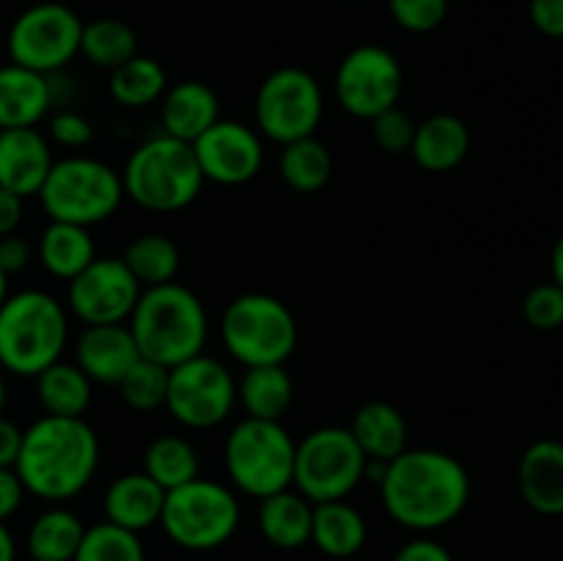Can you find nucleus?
I'll return each instance as SVG.
<instances>
[{"mask_svg": "<svg viewBox=\"0 0 563 561\" xmlns=\"http://www.w3.org/2000/svg\"><path fill=\"white\" fill-rule=\"evenodd\" d=\"M377 487L390 520L416 534L451 526L471 501L465 465L438 449L401 451L388 462Z\"/></svg>", "mask_w": 563, "mask_h": 561, "instance_id": "nucleus-1", "label": "nucleus"}, {"mask_svg": "<svg viewBox=\"0 0 563 561\" xmlns=\"http://www.w3.org/2000/svg\"><path fill=\"white\" fill-rule=\"evenodd\" d=\"M99 454V435L86 418L42 416L22 429L14 471L27 495L64 504L93 482Z\"/></svg>", "mask_w": 563, "mask_h": 561, "instance_id": "nucleus-2", "label": "nucleus"}, {"mask_svg": "<svg viewBox=\"0 0 563 561\" xmlns=\"http://www.w3.org/2000/svg\"><path fill=\"white\" fill-rule=\"evenodd\" d=\"M126 328L141 358L174 369L203 352L209 339V314L196 292L170 280L141 292Z\"/></svg>", "mask_w": 563, "mask_h": 561, "instance_id": "nucleus-3", "label": "nucleus"}, {"mask_svg": "<svg viewBox=\"0 0 563 561\" xmlns=\"http://www.w3.org/2000/svg\"><path fill=\"white\" fill-rule=\"evenodd\" d=\"M69 314L44 289H22L0 306V369L16 377H38L64 358Z\"/></svg>", "mask_w": 563, "mask_h": 561, "instance_id": "nucleus-4", "label": "nucleus"}, {"mask_svg": "<svg viewBox=\"0 0 563 561\" xmlns=\"http://www.w3.org/2000/svg\"><path fill=\"white\" fill-rule=\"evenodd\" d=\"M121 182L130 201H135L146 212L159 215L187 209L207 185L192 143L176 141L163 132L143 141L126 157Z\"/></svg>", "mask_w": 563, "mask_h": 561, "instance_id": "nucleus-5", "label": "nucleus"}, {"mask_svg": "<svg viewBox=\"0 0 563 561\" xmlns=\"http://www.w3.org/2000/svg\"><path fill=\"white\" fill-rule=\"evenodd\" d=\"M297 440L280 421L242 418L223 443V465L231 487L262 501L295 484Z\"/></svg>", "mask_w": 563, "mask_h": 561, "instance_id": "nucleus-6", "label": "nucleus"}, {"mask_svg": "<svg viewBox=\"0 0 563 561\" xmlns=\"http://www.w3.org/2000/svg\"><path fill=\"white\" fill-rule=\"evenodd\" d=\"M124 198L121 170L86 154L55 160L38 190V201L49 220L86 229L113 218Z\"/></svg>", "mask_w": 563, "mask_h": 561, "instance_id": "nucleus-7", "label": "nucleus"}, {"mask_svg": "<svg viewBox=\"0 0 563 561\" xmlns=\"http://www.w3.org/2000/svg\"><path fill=\"white\" fill-rule=\"evenodd\" d=\"M220 339L225 352L245 369L284 366L295 352L300 328L284 300L264 292H247L225 306Z\"/></svg>", "mask_w": 563, "mask_h": 561, "instance_id": "nucleus-8", "label": "nucleus"}, {"mask_svg": "<svg viewBox=\"0 0 563 561\" xmlns=\"http://www.w3.org/2000/svg\"><path fill=\"white\" fill-rule=\"evenodd\" d=\"M242 520L236 493L212 479H192L165 493L163 526L165 537L185 550H214L229 542Z\"/></svg>", "mask_w": 563, "mask_h": 561, "instance_id": "nucleus-9", "label": "nucleus"}, {"mask_svg": "<svg viewBox=\"0 0 563 561\" xmlns=\"http://www.w3.org/2000/svg\"><path fill=\"white\" fill-rule=\"evenodd\" d=\"M366 462L350 427H319L297 440L291 487L311 504L346 501L366 479Z\"/></svg>", "mask_w": 563, "mask_h": 561, "instance_id": "nucleus-10", "label": "nucleus"}, {"mask_svg": "<svg viewBox=\"0 0 563 561\" xmlns=\"http://www.w3.org/2000/svg\"><path fill=\"white\" fill-rule=\"evenodd\" d=\"M253 116L258 135L278 146L317 135L324 116L322 86L308 69L280 66L258 86Z\"/></svg>", "mask_w": 563, "mask_h": 561, "instance_id": "nucleus-11", "label": "nucleus"}, {"mask_svg": "<svg viewBox=\"0 0 563 561\" xmlns=\"http://www.w3.org/2000/svg\"><path fill=\"white\" fill-rule=\"evenodd\" d=\"M80 36L82 20L77 11L58 0H44L16 14L5 36V50L11 64L55 75L80 55Z\"/></svg>", "mask_w": 563, "mask_h": 561, "instance_id": "nucleus-12", "label": "nucleus"}, {"mask_svg": "<svg viewBox=\"0 0 563 561\" xmlns=\"http://www.w3.org/2000/svg\"><path fill=\"white\" fill-rule=\"evenodd\" d=\"M236 380L218 358L201 355L170 369L165 410L185 429H214L234 413Z\"/></svg>", "mask_w": 563, "mask_h": 561, "instance_id": "nucleus-13", "label": "nucleus"}, {"mask_svg": "<svg viewBox=\"0 0 563 561\" xmlns=\"http://www.w3.org/2000/svg\"><path fill=\"white\" fill-rule=\"evenodd\" d=\"M405 88L399 58L383 44H357L341 58L333 77L335 102L352 119L372 121L396 108Z\"/></svg>", "mask_w": 563, "mask_h": 561, "instance_id": "nucleus-14", "label": "nucleus"}, {"mask_svg": "<svg viewBox=\"0 0 563 561\" xmlns=\"http://www.w3.org/2000/svg\"><path fill=\"white\" fill-rule=\"evenodd\" d=\"M141 292L121 256H97L69 280L66 302L82 324H124Z\"/></svg>", "mask_w": 563, "mask_h": 561, "instance_id": "nucleus-15", "label": "nucleus"}, {"mask_svg": "<svg viewBox=\"0 0 563 561\" xmlns=\"http://www.w3.org/2000/svg\"><path fill=\"white\" fill-rule=\"evenodd\" d=\"M198 165L207 182L223 187L247 185L264 165V138L256 127L220 119L192 143Z\"/></svg>", "mask_w": 563, "mask_h": 561, "instance_id": "nucleus-16", "label": "nucleus"}, {"mask_svg": "<svg viewBox=\"0 0 563 561\" xmlns=\"http://www.w3.org/2000/svg\"><path fill=\"white\" fill-rule=\"evenodd\" d=\"M53 146L38 127L22 130H0V187L16 193L20 198L38 196L49 168H53Z\"/></svg>", "mask_w": 563, "mask_h": 561, "instance_id": "nucleus-17", "label": "nucleus"}, {"mask_svg": "<svg viewBox=\"0 0 563 561\" xmlns=\"http://www.w3.org/2000/svg\"><path fill=\"white\" fill-rule=\"evenodd\" d=\"M141 361L135 339L124 324H86L75 339V363L91 383L119 385Z\"/></svg>", "mask_w": 563, "mask_h": 561, "instance_id": "nucleus-18", "label": "nucleus"}, {"mask_svg": "<svg viewBox=\"0 0 563 561\" xmlns=\"http://www.w3.org/2000/svg\"><path fill=\"white\" fill-rule=\"evenodd\" d=\"M55 105L53 75L25 69V66H0V130L38 127Z\"/></svg>", "mask_w": 563, "mask_h": 561, "instance_id": "nucleus-19", "label": "nucleus"}, {"mask_svg": "<svg viewBox=\"0 0 563 561\" xmlns=\"http://www.w3.org/2000/svg\"><path fill=\"white\" fill-rule=\"evenodd\" d=\"M220 97L203 80H179L168 86L159 99V127L163 135L196 143L214 121H220Z\"/></svg>", "mask_w": 563, "mask_h": 561, "instance_id": "nucleus-20", "label": "nucleus"}, {"mask_svg": "<svg viewBox=\"0 0 563 561\" xmlns=\"http://www.w3.org/2000/svg\"><path fill=\"white\" fill-rule=\"evenodd\" d=\"M520 495L544 517L563 515V440H537L528 446L517 468Z\"/></svg>", "mask_w": 563, "mask_h": 561, "instance_id": "nucleus-21", "label": "nucleus"}, {"mask_svg": "<svg viewBox=\"0 0 563 561\" xmlns=\"http://www.w3.org/2000/svg\"><path fill=\"white\" fill-rule=\"evenodd\" d=\"M163 504L165 490L143 471H132L121 473L110 482V487L104 490L102 509L108 522L141 534L146 528L159 526Z\"/></svg>", "mask_w": 563, "mask_h": 561, "instance_id": "nucleus-22", "label": "nucleus"}, {"mask_svg": "<svg viewBox=\"0 0 563 561\" xmlns=\"http://www.w3.org/2000/svg\"><path fill=\"white\" fill-rule=\"evenodd\" d=\"M418 168L429 174H449L471 154V130L454 113H434L416 127L410 146Z\"/></svg>", "mask_w": 563, "mask_h": 561, "instance_id": "nucleus-23", "label": "nucleus"}, {"mask_svg": "<svg viewBox=\"0 0 563 561\" xmlns=\"http://www.w3.org/2000/svg\"><path fill=\"white\" fill-rule=\"evenodd\" d=\"M352 438L363 449L368 460L390 462L407 451V440H410V429H407V418L401 410L390 402L374 399L357 407L355 418L350 427Z\"/></svg>", "mask_w": 563, "mask_h": 561, "instance_id": "nucleus-24", "label": "nucleus"}, {"mask_svg": "<svg viewBox=\"0 0 563 561\" xmlns=\"http://www.w3.org/2000/svg\"><path fill=\"white\" fill-rule=\"evenodd\" d=\"M313 504L295 487L267 495L258 504V531L273 548L297 550L311 542Z\"/></svg>", "mask_w": 563, "mask_h": 561, "instance_id": "nucleus-25", "label": "nucleus"}, {"mask_svg": "<svg viewBox=\"0 0 563 561\" xmlns=\"http://www.w3.org/2000/svg\"><path fill=\"white\" fill-rule=\"evenodd\" d=\"M368 539L366 517L346 501L313 504L311 542L330 559H352Z\"/></svg>", "mask_w": 563, "mask_h": 561, "instance_id": "nucleus-26", "label": "nucleus"}, {"mask_svg": "<svg viewBox=\"0 0 563 561\" xmlns=\"http://www.w3.org/2000/svg\"><path fill=\"white\" fill-rule=\"evenodd\" d=\"M93 258H97V242L86 226L49 220L47 229L38 237V262L53 278L66 280V284L80 275Z\"/></svg>", "mask_w": 563, "mask_h": 561, "instance_id": "nucleus-27", "label": "nucleus"}, {"mask_svg": "<svg viewBox=\"0 0 563 561\" xmlns=\"http://www.w3.org/2000/svg\"><path fill=\"white\" fill-rule=\"evenodd\" d=\"M236 402L247 418L280 421L295 402V380L284 366H251L236 383Z\"/></svg>", "mask_w": 563, "mask_h": 561, "instance_id": "nucleus-28", "label": "nucleus"}, {"mask_svg": "<svg viewBox=\"0 0 563 561\" xmlns=\"http://www.w3.org/2000/svg\"><path fill=\"white\" fill-rule=\"evenodd\" d=\"M36 380V399L44 416L82 418L93 399V383L75 361H55Z\"/></svg>", "mask_w": 563, "mask_h": 561, "instance_id": "nucleus-29", "label": "nucleus"}, {"mask_svg": "<svg viewBox=\"0 0 563 561\" xmlns=\"http://www.w3.org/2000/svg\"><path fill=\"white\" fill-rule=\"evenodd\" d=\"M82 534L86 526L75 512L66 506H49L27 528V556L31 561H75Z\"/></svg>", "mask_w": 563, "mask_h": 561, "instance_id": "nucleus-30", "label": "nucleus"}, {"mask_svg": "<svg viewBox=\"0 0 563 561\" xmlns=\"http://www.w3.org/2000/svg\"><path fill=\"white\" fill-rule=\"evenodd\" d=\"M143 473L168 493L201 476V457L196 446L181 435H157L143 449Z\"/></svg>", "mask_w": 563, "mask_h": 561, "instance_id": "nucleus-31", "label": "nucleus"}, {"mask_svg": "<svg viewBox=\"0 0 563 561\" xmlns=\"http://www.w3.org/2000/svg\"><path fill=\"white\" fill-rule=\"evenodd\" d=\"M168 86L170 82L165 66L157 58L137 53L135 58H130L119 69L110 72L108 91L113 102H119L121 108L143 110L148 105L159 102L163 94L168 91Z\"/></svg>", "mask_w": 563, "mask_h": 561, "instance_id": "nucleus-32", "label": "nucleus"}, {"mask_svg": "<svg viewBox=\"0 0 563 561\" xmlns=\"http://www.w3.org/2000/svg\"><path fill=\"white\" fill-rule=\"evenodd\" d=\"M280 179L295 193H319L333 176V154L317 135L280 146Z\"/></svg>", "mask_w": 563, "mask_h": 561, "instance_id": "nucleus-33", "label": "nucleus"}, {"mask_svg": "<svg viewBox=\"0 0 563 561\" xmlns=\"http://www.w3.org/2000/svg\"><path fill=\"white\" fill-rule=\"evenodd\" d=\"M80 55L97 69H119L137 55V36L132 25L119 16H99V20L82 22Z\"/></svg>", "mask_w": 563, "mask_h": 561, "instance_id": "nucleus-34", "label": "nucleus"}, {"mask_svg": "<svg viewBox=\"0 0 563 561\" xmlns=\"http://www.w3.org/2000/svg\"><path fill=\"white\" fill-rule=\"evenodd\" d=\"M121 262L135 275L137 284L148 289V286L176 280V273L181 267V253L170 237L152 231V234L135 237L121 253Z\"/></svg>", "mask_w": 563, "mask_h": 561, "instance_id": "nucleus-35", "label": "nucleus"}, {"mask_svg": "<svg viewBox=\"0 0 563 561\" xmlns=\"http://www.w3.org/2000/svg\"><path fill=\"white\" fill-rule=\"evenodd\" d=\"M75 561H146L141 534L102 520L86 526Z\"/></svg>", "mask_w": 563, "mask_h": 561, "instance_id": "nucleus-36", "label": "nucleus"}, {"mask_svg": "<svg viewBox=\"0 0 563 561\" xmlns=\"http://www.w3.org/2000/svg\"><path fill=\"white\" fill-rule=\"evenodd\" d=\"M168 377L170 369L159 366V363L141 361L124 374L115 388H119L121 399H124L126 407H132L135 413H154L159 407H165V396H168Z\"/></svg>", "mask_w": 563, "mask_h": 561, "instance_id": "nucleus-37", "label": "nucleus"}, {"mask_svg": "<svg viewBox=\"0 0 563 561\" xmlns=\"http://www.w3.org/2000/svg\"><path fill=\"white\" fill-rule=\"evenodd\" d=\"M388 14L407 33H432L449 16V0H388Z\"/></svg>", "mask_w": 563, "mask_h": 561, "instance_id": "nucleus-38", "label": "nucleus"}, {"mask_svg": "<svg viewBox=\"0 0 563 561\" xmlns=\"http://www.w3.org/2000/svg\"><path fill=\"white\" fill-rule=\"evenodd\" d=\"M522 317L533 330L563 328V289L555 280L533 286L522 300Z\"/></svg>", "mask_w": 563, "mask_h": 561, "instance_id": "nucleus-39", "label": "nucleus"}, {"mask_svg": "<svg viewBox=\"0 0 563 561\" xmlns=\"http://www.w3.org/2000/svg\"><path fill=\"white\" fill-rule=\"evenodd\" d=\"M416 127L418 121H412V116L396 105V108L385 110L377 119H372L374 143H377L385 154H410Z\"/></svg>", "mask_w": 563, "mask_h": 561, "instance_id": "nucleus-40", "label": "nucleus"}, {"mask_svg": "<svg viewBox=\"0 0 563 561\" xmlns=\"http://www.w3.org/2000/svg\"><path fill=\"white\" fill-rule=\"evenodd\" d=\"M47 132L49 141L64 148H71V152L86 148L93 141V124L86 116L77 113V110H58V113L49 116Z\"/></svg>", "mask_w": 563, "mask_h": 561, "instance_id": "nucleus-41", "label": "nucleus"}, {"mask_svg": "<svg viewBox=\"0 0 563 561\" xmlns=\"http://www.w3.org/2000/svg\"><path fill=\"white\" fill-rule=\"evenodd\" d=\"M394 561H454V556H451V550L445 548L443 542L421 534V537L407 539V542L396 550Z\"/></svg>", "mask_w": 563, "mask_h": 561, "instance_id": "nucleus-42", "label": "nucleus"}, {"mask_svg": "<svg viewBox=\"0 0 563 561\" xmlns=\"http://www.w3.org/2000/svg\"><path fill=\"white\" fill-rule=\"evenodd\" d=\"M528 14L539 33L550 38H563V0H531Z\"/></svg>", "mask_w": 563, "mask_h": 561, "instance_id": "nucleus-43", "label": "nucleus"}, {"mask_svg": "<svg viewBox=\"0 0 563 561\" xmlns=\"http://www.w3.org/2000/svg\"><path fill=\"white\" fill-rule=\"evenodd\" d=\"M31 258H33V251H31V242H27L25 237H16V234L0 237V270H3L5 275L22 273V270L31 264Z\"/></svg>", "mask_w": 563, "mask_h": 561, "instance_id": "nucleus-44", "label": "nucleus"}, {"mask_svg": "<svg viewBox=\"0 0 563 561\" xmlns=\"http://www.w3.org/2000/svg\"><path fill=\"white\" fill-rule=\"evenodd\" d=\"M25 495V484L20 482L14 468H0V522H5L20 512Z\"/></svg>", "mask_w": 563, "mask_h": 561, "instance_id": "nucleus-45", "label": "nucleus"}, {"mask_svg": "<svg viewBox=\"0 0 563 561\" xmlns=\"http://www.w3.org/2000/svg\"><path fill=\"white\" fill-rule=\"evenodd\" d=\"M22 212H25V198L0 187V237L14 234L16 226L22 223Z\"/></svg>", "mask_w": 563, "mask_h": 561, "instance_id": "nucleus-46", "label": "nucleus"}, {"mask_svg": "<svg viewBox=\"0 0 563 561\" xmlns=\"http://www.w3.org/2000/svg\"><path fill=\"white\" fill-rule=\"evenodd\" d=\"M22 446V429L5 416H0V468H14L16 457H20Z\"/></svg>", "mask_w": 563, "mask_h": 561, "instance_id": "nucleus-47", "label": "nucleus"}, {"mask_svg": "<svg viewBox=\"0 0 563 561\" xmlns=\"http://www.w3.org/2000/svg\"><path fill=\"white\" fill-rule=\"evenodd\" d=\"M0 561H16V542L14 534L5 522H0Z\"/></svg>", "mask_w": 563, "mask_h": 561, "instance_id": "nucleus-48", "label": "nucleus"}, {"mask_svg": "<svg viewBox=\"0 0 563 561\" xmlns=\"http://www.w3.org/2000/svg\"><path fill=\"white\" fill-rule=\"evenodd\" d=\"M550 270H553V280L563 289V234L555 240L553 256H550Z\"/></svg>", "mask_w": 563, "mask_h": 561, "instance_id": "nucleus-49", "label": "nucleus"}, {"mask_svg": "<svg viewBox=\"0 0 563 561\" xmlns=\"http://www.w3.org/2000/svg\"><path fill=\"white\" fill-rule=\"evenodd\" d=\"M9 295H11V292H9V275L0 270V306H3L5 297H9Z\"/></svg>", "mask_w": 563, "mask_h": 561, "instance_id": "nucleus-50", "label": "nucleus"}, {"mask_svg": "<svg viewBox=\"0 0 563 561\" xmlns=\"http://www.w3.org/2000/svg\"><path fill=\"white\" fill-rule=\"evenodd\" d=\"M3 407H5V372L0 369V416H3Z\"/></svg>", "mask_w": 563, "mask_h": 561, "instance_id": "nucleus-51", "label": "nucleus"}]
</instances>
